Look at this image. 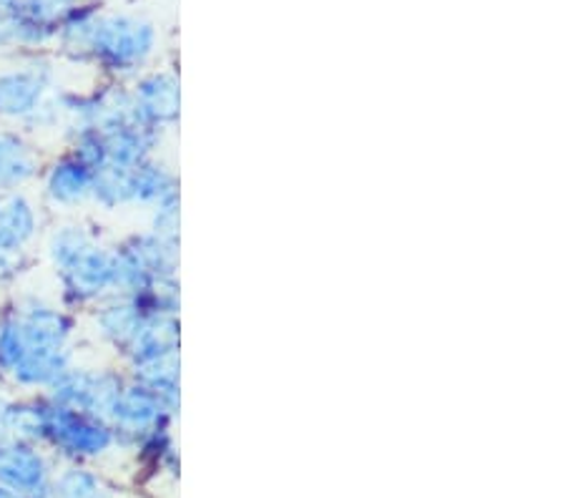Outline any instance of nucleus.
<instances>
[{"label":"nucleus","instance_id":"nucleus-1","mask_svg":"<svg viewBox=\"0 0 565 498\" xmlns=\"http://www.w3.org/2000/svg\"><path fill=\"white\" fill-rule=\"evenodd\" d=\"M116 293L139 297L163 279H177L181 242L161 240L151 230L134 232L114 247Z\"/></svg>","mask_w":565,"mask_h":498},{"label":"nucleus","instance_id":"nucleus-2","mask_svg":"<svg viewBox=\"0 0 565 498\" xmlns=\"http://www.w3.org/2000/svg\"><path fill=\"white\" fill-rule=\"evenodd\" d=\"M153 49H157V33L149 23L126 15L98 18L90 59L108 76L121 81L139 76L141 68L153 56Z\"/></svg>","mask_w":565,"mask_h":498},{"label":"nucleus","instance_id":"nucleus-3","mask_svg":"<svg viewBox=\"0 0 565 498\" xmlns=\"http://www.w3.org/2000/svg\"><path fill=\"white\" fill-rule=\"evenodd\" d=\"M126 383H129V373L126 368H94V365H81V362H73V365L63 373L56 383H53L45 395L51 398L53 403L63 407H71V411L96 415V418L108 421L111 418L114 407L121 398Z\"/></svg>","mask_w":565,"mask_h":498},{"label":"nucleus","instance_id":"nucleus-4","mask_svg":"<svg viewBox=\"0 0 565 498\" xmlns=\"http://www.w3.org/2000/svg\"><path fill=\"white\" fill-rule=\"evenodd\" d=\"M45 395V393H43ZM53 448L73 458H96L102 453L118 446L111 423L96 415L71 411L53 403L45 395V418H43V438Z\"/></svg>","mask_w":565,"mask_h":498},{"label":"nucleus","instance_id":"nucleus-5","mask_svg":"<svg viewBox=\"0 0 565 498\" xmlns=\"http://www.w3.org/2000/svg\"><path fill=\"white\" fill-rule=\"evenodd\" d=\"M61 305L71 312L90 310L104 297L116 293V259L114 247L98 240L71 267L56 275Z\"/></svg>","mask_w":565,"mask_h":498},{"label":"nucleus","instance_id":"nucleus-6","mask_svg":"<svg viewBox=\"0 0 565 498\" xmlns=\"http://www.w3.org/2000/svg\"><path fill=\"white\" fill-rule=\"evenodd\" d=\"M174 421L177 413L163 405L157 393H151L149 388L136 383L131 378L129 383H126L121 398H118L111 418H108L116 433L118 446H121V443H126V446H136V443L151 436V433L171 428Z\"/></svg>","mask_w":565,"mask_h":498},{"label":"nucleus","instance_id":"nucleus-7","mask_svg":"<svg viewBox=\"0 0 565 498\" xmlns=\"http://www.w3.org/2000/svg\"><path fill=\"white\" fill-rule=\"evenodd\" d=\"M21 320L25 346L31 348H73L78 335L76 312L43 295H21L13 303Z\"/></svg>","mask_w":565,"mask_h":498},{"label":"nucleus","instance_id":"nucleus-8","mask_svg":"<svg viewBox=\"0 0 565 498\" xmlns=\"http://www.w3.org/2000/svg\"><path fill=\"white\" fill-rule=\"evenodd\" d=\"M56 74L49 63L33 61L0 74V126H21L49 98Z\"/></svg>","mask_w":565,"mask_h":498},{"label":"nucleus","instance_id":"nucleus-9","mask_svg":"<svg viewBox=\"0 0 565 498\" xmlns=\"http://www.w3.org/2000/svg\"><path fill=\"white\" fill-rule=\"evenodd\" d=\"M134 112L139 121L161 134L174 131L181 121V84L174 71L139 74L129 86Z\"/></svg>","mask_w":565,"mask_h":498},{"label":"nucleus","instance_id":"nucleus-10","mask_svg":"<svg viewBox=\"0 0 565 498\" xmlns=\"http://www.w3.org/2000/svg\"><path fill=\"white\" fill-rule=\"evenodd\" d=\"M41 192L53 210L73 212L90 202L94 171L66 149L41 169Z\"/></svg>","mask_w":565,"mask_h":498},{"label":"nucleus","instance_id":"nucleus-11","mask_svg":"<svg viewBox=\"0 0 565 498\" xmlns=\"http://www.w3.org/2000/svg\"><path fill=\"white\" fill-rule=\"evenodd\" d=\"M146 315H149V310L134 295L114 293L90 307V328L108 350H114L121 358L134 340L136 330L141 328Z\"/></svg>","mask_w":565,"mask_h":498},{"label":"nucleus","instance_id":"nucleus-12","mask_svg":"<svg viewBox=\"0 0 565 498\" xmlns=\"http://www.w3.org/2000/svg\"><path fill=\"white\" fill-rule=\"evenodd\" d=\"M181 356V315L149 312L136 330L129 348L124 350V368H139L146 362Z\"/></svg>","mask_w":565,"mask_h":498},{"label":"nucleus","instance_id":"nucleus-13","mask_svg":"<svg viewBox=\"0 0 565 498\" xmlns=\"http://www.w3.org/2000/svg\"><path fill=\"white\" fill-rule=\"evenodd\" d=\"M43 159L29 134L18 126H0V192H18L39 181Z\"/></svg>","mask_w":565,"mask_h":498},{"label":"nucleus","instance_id":"nucleus-14","mask_svg":"<svg viewBox=\"0 0 565 498\" xmlns=\"http://www.w3.org/2000/svg\"><path fill=\"white\" fill-rule=\"evenodd\" d=\"M41 224V206L25 189L0 192V250L29 252L39 240Z\"/></svg>","mask_w":565,"mask_h":498},{"label":"nucleus","instance_id":"nucleus-15","mask_svg":"<svg viewBox=\"0 0 565 498\" xmlns=\"http://www.w3.org/2000/svg\"><path fill=\"white\" fill-rule=\"evenodd\" d=\"M98 134H102L104 139L108 165L126 167V169H134L139 167L141 161L157 157L163 147V136H167L157 129H151V126L141 124L139 119L114 124Z\"/></svg>","mask_w":565,"mask_h":498},{"label":"nucleus","instance_id":"nucleus-16","mask_svg":"<svg viewBox=\"0 0 565 498\" xmlns=\"http://www.w3.org/2000/svg\"><path fill=\"white\" fill-rule=\"evenodd\" d=\"M76 362L73 348H31L11 373V383L21 391L45 393Z\"/></svg>","mask_w":565,"mask_h":498},{"label":"nucleus","instance_id":"nucleus-17","mask_svg":"<svg viewBox=\"0 0 565 498\" xmlns=\"http://www.w3.org/2000/svg\"><path fill=\"white\" fill-rule=\"evenodd\" d=\"M174 197H181L179 174L159 153L131 169V206L153 210L157 204Z\"/></svg>","mask_w":565,"mask_h":498},{"label":"nucleus","instance_id":"nucleus-18","mask_svg":"<svg viewBox=\"0 0 565 498\" xmlns=\"http://www.w3.org/2000/svg\"><path fill=\"white\" fill-rule=\"evenodd\" d=\"M0 481L15 491H39L45 481V464L33 443L18 438L0 443Z\"/></svg>","mask_w":565,"mask_h":498},{"label":"nucleus","instance_id":"nucleus-19","mask_svg":"<svg viewBox=\"0 0 565 498\" xmlns=\"http://www.w3.org/2000/svg\"><path fill=\"white\" fill-rule=\"evenodd\" d=\"M98 237L88 224L63 222L49 232V237L43 242V252L51 269L56 272V275H61V272L71 267L88 247H94Z\"/></svg>","mask_w":565,"mask_h":498},{"label":"nucleus","instance_id":"nucleus-20","mask_svg":"<svg viewBox=\"0 0 565 498\" xmlns=\"http://www.w3.org/2000/svg\"><path fill=\"white\" fill-rule=\"evenodd\" d=\"M131 380L149 388L151 393H157L163 405L171 407L179 415L181 407V356L161 358L153 362H146V365L126 370Z\"/></svg>","mask_w":565,"mask_h":498},{"label":"nucleus","instance_id":"nucleus-21","mask_svg":"<svg viewBox=\"0 0 565 498\" xmlns=\"http://www.w3.org/2000/svg\"><path fill=\"white\" fill-rule=\"evenodd\" d=\"M90 202L106 212L131 206V169L106 165L94 171V189H90Z\"/></svg>","mask_w":565,"mask_h":498},{"label":"nucleus","instance_id":"nucleus-22","mask_svg":"<svg viewBox=\"0 0 565 498\" xmlns=\"http://www.w3.org/2000/svg\"><path fill=\"white\" fill-rule=\"evenodd\" d=\"M25 350H29V346H25L21 320H18V312L11 303L0 312V375L11 378Z\"/></svg>","mask_w":565,"mask_h":498},{"label":"nucleus","instance_id":"nucleus-23","mask_svg":"<svg viewBox=\"0 0 565 498\" xmlns=\"http://www.w3.org/2000/svg\"><path fill=\"white\" fill-rule=\"evenodd\" d=\"M98 18L90 13H71L61 25V49L73 59H90Z\"/></svg>","mask_w":565,"mask_h":498},{"label":"nucleus","instance_id":"nucleus-24","mask_svg":"<svg viewBox=\"0 0 565 498\" xmlns=\"http://www.w3.org/2000/svg\"><path fill=\"white\" fill-rule=\"evenodd\" d=\"M153 234H159L161 240L181 242V197L167 199L149 210V226Z\"/></svg>","mask_w":565,"mask_h":498},{"label":"nucleus","instance_id":"nucleus-25","mask_svg":"<svg viewBox=\"0 0 565 498\" xmlns=\"http://www.w3.org/2000/svg\"><path fill=\"white\" fill-rule=\"evenodd\" d=\"M31 267L29 252H8L0 250V287L15 285Z\"/></svg>","mask_w":565,"mask_h":498},{"label":"nucleus","instance_id":"nucleus-26","mask_svg":"<svg viewBox=\"0 0 565 498\" xmlns=\"http://www.w3.org/2000/svg\"><path fill=\"white\" fill-rule=\"evenodd\" d=\"M11 405L13 401H8L6 395H0V443L11 438V428H8V421H11Z\"/></svg>","mask_w":565,"mask_h":498}]
</instances>
